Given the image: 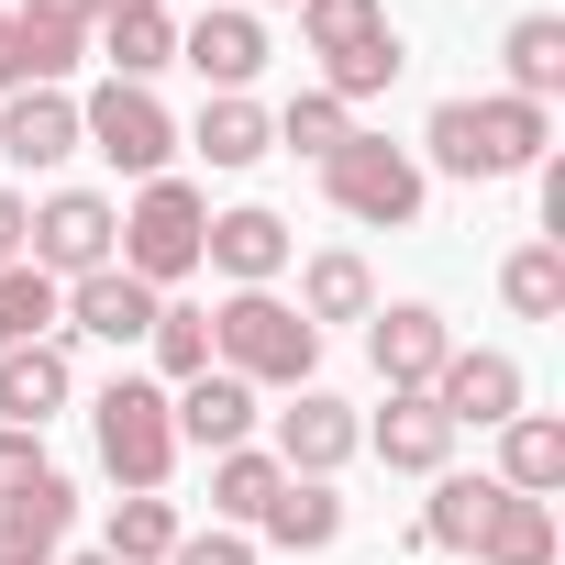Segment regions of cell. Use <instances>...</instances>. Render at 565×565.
I'll list each match as a JSON object with an SVG mask.
<instances>
[{
    "label": "cell",
    "mask_w": 565,
    "mask_h": 565,
    "mask_svg": "<svg viewBox=\"0 0 565 565\" xmlns=\"http://www.w3.org/2000/svg\"><path fill=\"white\" fill-rule=\"evenodd\" d=\"M23 233H34V200L0 189V266H23Z\"/></svg>",
    "instance_id": "74e56055"
},
{
    "label": "cell",
    "mask_w": 565,
    "mask_h": 565,
    "mask_svg": "<svg viewBox=\"0 0 565 565\" xmlns=\"http://www.w3.org/2000/svg\"><path fill=\"white\" fill-rule=\"evenodd\" d=\"M89 56H100L122 89H156V67H178V23H167V12H111Z\"/></svg>",
    "instance_id": "603a6c76"
},
{
    "label": "cell",
    "mask_w": 565,
    "mask_h": 565,
    "mask_svg": "<svg viewBox=\"0 0 565 565\" xmlns=\"http://www.w3.org/2000/svg\"><path fill=\"white\" fill-rule=\"evenodd\" d=\"M499 300H510L521 322H565V244H521V255L499 266Z\"/></svg>",
    "instance_id": "f546056e"
},
{
    "label": "cell",
    "mask_w": 565,
    "mask_h": 565,
    "mask_svg": "<svg viewBox=\"0 0 565 565\" xmlns=\"http://www.w3.org/2000/svg\"><path fill=\"white\" fill-rule=\"evenodd\" d=\"M178 67H200V89H211V100H233V89L266 67V23L244 12V0H233V12H200V23L178 34Z\"/></svg>",
    "instance_id": "4fadbf2b"
},
{
    "label": "cell",
    "mask_w": 565,
    "mask_h": 565,
    "mask_svg": "<svg viewBox=\"0 0 565 565\" xmlns=\"http://www.w3.org/2000/svg\"><path fill=\"white\" fill-rule=\"evenodd\" d=\"M178 532H189V521H178L167 499H111L100 554H111V565H167V554H178Z\"/></svg>",
    "instance_id": "f1b7e54d"
},
{
    "label": "cell",
    "mask_w": 565,
    "mask_h": 565,
    "mask_svg": "<svg viewBox=\"0 0 565 565\" xmlns=\"http://www.w3.org/2000/svg\"><path fill=\"white\" fill-rule=\"evenodd\" d=\"M56 311H67V289H56L45 266H0V355H12V344H45Z\"/></svg>",
    "instance_id": "83f0119b"
},
{
    "label": "cell",
    "mask_w": 565,
    "mask_h": 565,
    "mask_svg": "<svg viewBox=\"0 0 565 565\" xmlns=\"http://www.w3.org/2000/svg\"><path fill=\"white\" fill-rule=\"evenodd\" d=\"M266 134H277V145H289V156H311V167H322V156H333V145L355 134V111H344L333 89H300L289 111H266Z\"/></svg>",
    "instance_id": "1f68e13d"
},
{
    "label": "cell",
    "mask_w": 565,
    "mask_h": 565,
    "mask_svg": "<svg viewBox=\"0 0 565 565\" xmlns=\"http://www.w3.org/2000/svg\"><path fill=\"white\" fill-rule=\"evenodd\" d=\"M56 322L89 333V344H145V333H156V289L122 277V266H89V277H67V311H56Z\"/></svg>",
    "instance_id": "7c38bea8"
},
{
    "label": "cell",
    "mask_w": 565,
    "mask_h": 565,
    "mask_svg": "<svg viewBox=\"0 0 565 565\" xmlns=\"http://www.w3.org/2000/svg\"><path fill=\"white\" fill-rule=\"evenodd\" d=\"M366 355H377L388 388H433L444 355H455V322L433 300H388V311H366Z\"/></svg>",
    "instance_id": "30bf717a"
},
{
    "label": "cell",
    "mask_w": 565,
    "mask_h": 565,
    "mask_svg": "<svg viewBox=\"0 0 565 565\" xmlns=\"http://www.w3.org/2000/svg\"><path fill=\"white\" fill-rule=\"evenodd\" d=\"M200 233H211V200H200L189 178H145V200L122 211L111 266H122V277H145V289H178V277L200 266Z\"/></svg>",
    "instance_id": "5b68a950"
},
{
    "label": "cell",
    "mask_w": 565,
    "mask_h": 565,
    "mask_svg": "<svg viewBox=\"0 0 565 565\" xmlns=\"http://www.w3.org/2000/svg\"><path fill=\"white\" fill-rule=\"evenodd\" d=\"M499 488L510 499H554L565 488V422L554 411H510L499 422Z\"/></svg>",
    "instance_id": "ac0fdd59"
},
{
    "label": "cell",
    "mask_w": 565,
    "mask_h": 565,
    "mask_svg": "<svg viewBox=\"0 0 565 565\" xmlns=\"http://www.w3.org/2000/svg\"><path fill=\"white\" fill-rule=\"evenodd\" d=\"M67 521H78V488H67V477H45V488H23V499H0V565H56Z\"/></svg>",
    "instance_id": "d6986e66"
},
{
    "label": "cell",
    "mask_w": 565,
    "mask_h": 565,
    "mask_svg": "<svg viewBox=\"0 0 565 565\" xmlns=\"http://www.w3.org/2000/svg\"><path fill=\"white\" fill-rule=\"evenodd\" d=\"M56 466H45V433H12L0 422V499H23V488H45Z\"/></svg>",
    "instance_id": "e575fe53"
},
{
    "label": "cell",
    "mask_w": 565,
    "mask_h": 565,
    "mask_svg": "<svg viewBox=\"0 0 565 565\" xmlns=\"http://www.w3.org/2000/svg\"><path fill=\"white\" fill-rule=\"evenodd\" d=\"M277 466H289V477H344L355 455H366V422L333 399V388H300L289 411H277V444H266Z\"/></svg>",
    "instance_id": "ba28073f"
},
{
    "label": "cell",
    "mask_w": 565,
    "mask_h": 565,
    "mask_svg": "<svg viewBox=\"0 0 565 565\" xmlns=\"http://www.w3.org/2000/svg\"><path fill=\"white\" fill-rule=\"evenodd\" d=\"M23 89V67H12V12H0V100Z\"/></svg>",
    "instance_id": "f35d334b"
},
{
    "label": "cell",
    "mask_w": 565,
    "mask_h": 565,
    "mask_svg": "<svg viewBox=\"0 0 565 565\" xmlns=\"http://www.w3.org/2000/svg\"><path fill=\"white\" fill-rule=\"evenodd\" d=\"M56 565H111V554H56Z\"/></svg>",
    "instance_id": "60d3db41"
},
{
    "label": "cell",
    "mask_w": 565,
    "mask_h": 565,
    "mask_svg": "<svg viewBox=\"0 0 565 565\" xmlns=\"http://www.w3.org/2000/svg\"><path fill=\"white\" fill-rule=\"evenodd\" d=\"M266 543H289V554H322V543H344V499H333V477H289L266 499V521H255Z\"/></svg>",
    "instance_id": "44dd1931"
},
{
    "label": "cell",
    "mask_w": 565,
    "mask_h": 565,
    "mask_svg": "<svg viewBox=\"0 0 565 565\" xmlns=\"http://www.w3.org/2000/svg\"><path fill=\"white\" fill-rule=\"evenodd\" d=\"M211 366L222 377H244L255 399L266 388H311V366H322V333L277 300V289H233L222 311H211Z\"/></svg>",
    "instance_id": "7a4b0ae2"
},
{
    "label": "cell",
    "mask_w": 565,
    "mask_h": 565,
    "mask_svg": "<svg viewBox=\"0 0 565 565\" xmlns=\"http://www.w3.org/2000/svg\"><path fill=\"white\" fill-rule=\"evenodd\" d=\"M167 565H255V543L211 521V532H178V554H167Z\"/></svg>",
    "instance_id": "d590c367"
},
{
    "label": "cell",
    "mask_w": 565,
    "mask_h": 565,
    "mask_svg": "<svg viewBox=\"0 0 565 565\" xmlns=\"http://www.w3.org/2000/svg\"><path fill=\"white\" fill-rule=\"evenodd\" d=\"M23 23H56V34H100V0H23Z\"/></svg>",
    "instance_id": "8d00e7d4"
},
{
    "label": "cell",
    "mask_w": 565,
    "mask_h": 565,
    "mask_svg": "<svg viewBox=\"0 0 565 565\" xmlns=\"http://www.w3.org/2000/svg\"><path fill=\"white\" fill-rule=\"evenodd\" d=\"M289 488V466H277L266 444H233V455H211V521L222 532H244V521H266V499Z\"/></svg>",
    "instance_id": "7402d4cb"
},
{
    "label": "cell",
    "mask_w": 565,
    "mask_h": 565,
    "mask_svg": "<svg viewBox=\"0 0 565 565\" xmlns=\"http://www.w3.org/2000/svg\"><path fill=\"white\" fill-rule=\"evenodd\" d=\"M189 156H211V167H255V156H277V134H266V111L233 89V100H200V122H189Z\"/></svg>",
    "instance_id": "484cf974"
},
{
    "label": "cell",
    "mask_w": 565,
    "mask_h": 565,
    "mask_svg": "<svg viewBox=\"0 0 565 565\" xmlns=\"http://www.w3.org/2000/svg\"><path fill=\"white\" fill-rule=\"evenodd\" d=\"M200 266H222L233 289H277V266H289V222H277L266 200H233V211H211Z\"/></svg>",
    "instance_id": "8fae6325"
},
{
    "label": "cell",
    "mask_w": 565,
    "mask_h": 565,
    "mask_svg": "<svg viewBox=\"0 0 565 565\" xmlns=\"http://www.w3.org/2000/svg\"><path fill=\"white\" fill-rule=\"evenodd\" d=\"M78 145H89V156H111L122 178H167V156H178V122H167V100H156V89H122V78H100V89L78 100Z\"/></svg>",
    "instance_id": "8992f818"
},
{
    "label": "cell",
    "mask_w": 565,
    "mask_h": 565,
    "mask_svg": "<svg viewBox=\"0 0 565 565\" xmlns=\"http://www.w3.org/2000/svg\"><path fill=\"white\" fill-rule=\"evenodd\" d=\"M111 244H122V211H111L100 189H56V200H34V233H23V266H45L56 289H67V277L111 266Z\"/></svg>",
    "instance_id": "52a82bcc"
},
{
    "label": "cell",
    "mask_w": 565,
    "mask_h": 565,
    "mask_svg": "<svg viewBox=\"0 0 565 565\" xmlns=\"http://www.w3.org/2000/svg\"><path fill=\"white\" fill-rule=\"evenodd\" d=\"M0 156L12 167H67L78 156V100L67 89H12L0 100Z\"/></svg>",
    "instance_id": "e0dca14e"
},
{
    "label": "cell",
    "mask_w": 565,
    "mask_h": 565,
    "mask_svg": "<svg viewBox=\"0 0 565 565\" xmlns=\"http://www.w3.org/2000/svg\"><path fill=\"white\" fill-rule=\"evenodd\" d=\"M488 510H499V477H433V510H422V543L433 554H477V532H488Z\"/></svg>",
    "instance_id": "d4e9b609"
},
{
    "label": "cell",
    "mask_w": 565,
    "mask_h": 565,
    "mask_svg": "<svg viewBox=\"0 0 565 565\" xmlns=\"http://www.w3.org/2000/svg\"><path fill=\"white\" fill-rule=\"evenodd\" d=\"M399 67H411V56H399V23H388V34H366V45H344V56H322V89H333V100L355 111V100H377V89H388Z\"/></svg>",
    "instance_id": "d6a6232c"
},
{
    "label": "cell",
    "mask_w": 565,
    "mask_h": 565,
    "mask_svg": "<svg viewBox=\"0 0 565 565\" xmlns=\"http://www.w3.org/2000/svg\"><path fill=\"white\" fill-rule=\"evenodd\" d=\"M167 422H178V444H200V455H233V444H255V388L211 366V377L167 388Z\"/></svg>",
    "instance_id": "9a60e30c"
},
{
    "label": "cell",
    "mask_w": 565,
    "mask_h": 565,
    "mask_svg": "<svg viewBox=\"0 0 565 565\" xmlns=\"http://www.w3.org/2000/svg\"><path fill=\"white\" fill-rule=\"evenodd\" d=\"M499 56H510V100H543L554 111V89H565V12H521L499 34Z\"/></svg>",
    "instance_id": "cb8c5ba5"
},
{
    "label": "cell",
    "mask_w": 565,
    "mask_h": 565,
    "mask_svg": "<svg viewBox=\"0 0 565 565\" xmlns=\"http://www.w3.org/2000/svg\"><path fill=\"white\" fill-rule=\"evenodd\" d=\"M111 12H167V0H100V23H111Z\"/></svg>",
    "instance_id": "ab89813d"
},
{
    "label": "cell",
    "mask_w": 565,
    "mask_h": 565,
    "mask_svg": "<svg viewBox=\"0 0 565 565\" xmlns=\"http://www.w3.org/2000/svg\"><path fill=\"white\" fill-rule=\"evenodd\" d=\"M422 399H433L455 433H499V422L521 411V366H510L499 344H455V355H444V377H433Z\"/></svg>",
    "instance_id": "9c48e42d"
},
{
    "label": "cell",
    "mask_w": 565,
    "mask_h": 565,
    "mask_svg": "<svg viewBox=\"0 0 565 565\" xmlns=\"http://www.w3.org/2000/svg\"><path fill=\"white\" fill-rule=\"evenodd\" d=\"M366 455H377V466H399V477H444V455H455V422H444L422 388H388V411L366 422Z\"/></svg>",
    "instance_id": "2e32d148"
},
{
    "label": "cell",
    "mask_w": 565,
    "mask_h": 565,
    "mask_svg": "<svg viewBox=\"0 0 565 565\" xmlns=\"http://www.w3.org/2000/svg\"><path fill=\"white\" fill-rule=\"evenodd\" d=\"M244 12H266V0H244Z\"/></svg>",
    "instance_id": "b9f144b4"
},
{
    "label": "cell",
    "mask_w": 565,
    "mask_h": 565,
    "mask_svg": "<svg viewBox=\"0 0 565 565\" xmlns=\"http://www.w3.org/2000/svg\"><path fill=\"white\" fill-rule=\"evenodd\" d=\"M422 145H433L444 178L488 189V178H532V167L554 156V111H543V100H510V89H488V100H433Z\"/></svg>",
    "instance_id": "6da1fadb"
},
{
    "label": "cell",
    "mask_w": 565,
    "mask_h": 565,
    "mask_svg": "<svg viewBox=\"0 0 565 565\" xmlns=\"http://www.w3.org/2000/svg\"><path fill=\"white\" fill-rule=\"evenodd\" d=\"M422 156L411 145H388V134H344L333 156H322V200L344 211V222H366V233H411L422 222Z\"/></svg>",
    "instance_id": "3957f363"
},
{
    "label": "cell",
    "mask_w": 565,
    "mask_h": 565,
    "mask_svg": "<svg viewBox=\"0 0 565 565\" xmlns=\"http://www.w3.org/2000/svg\"><path fill=\"white\" fill-rule=\"evenodd\" d=\"M366 34H388V0H300V45L311 56H344Z\"/></svg>",
    "instance_id": "836d02e7"
},
{
    "label": "cell",
    "mask_w": 565,
    "mask_h": 565,
    "mask_svg": "<svg viewBox=\"0 0 565 565\" xmlns=\"http://www.w3.org/2000/svg\"><path fill=\"white\" fill-rule=\"evenodd\" d=\"M145 355H156V377H211V311H189V300H156V333H145Z\"/></svg>",
    "instance_id": "4dcf8cb0"
},
{
    "label": "cell",
    "mask_w": 565,
    "mask_h": 565,
    "mask_svg": "<svg viewBox=\"0 0 565 565\" xmlns=\"http://www.w3.org/2000/svg\"><path fill=\"white\" fill-rule=\"evenodd\" d=\"M89 433H100V466L122 477V499H156L167 488V466H178V422H167V377H111L100 399H89Z\"/></svg>",
    "instance_id": "277c9868"
},
{
    "label": "cell",
    "mask_w": 565,
    "mask_h": 565,
    "mask_svg": "<svg viewBox=\"0 0 565 565\" xmlns=\"http://www.w3.org/2000/svg\"><path fill=\"white\" fill-rule=\"evenodd\" d=\"M377 311V277H366V255L355 244H322L311 266H300V322L322 333V322H366Z\"/></svg>",
    "instance_id": "ffe728a7"
},
{
    "label": "cell",
    "mask_w": 565,
    "mask_h": 565,
    "mask_svg": "<svg viewBox=\"0 0 565 565\" xmlns=\"http://www.w3.org/2000/svg\"><path fill=\"white\" fill-rule=\"evenodd\" d=\"M477 565H554V499H510L499 488V510L477 532Z\"/></svg>",
    "instance_id": "4316f807"
},
{
    "label": "cell",
    "mask_w": 565,
    "mask_h": 565,
    "mask_svg": "<svg viewBox=\"0 0 565 565\" xmlns=\"http://www.w3.org/2000/svg\"><path fill=\"white\" fill-rule=\"evenodd\" d=\"M67 399H78V366H67V344H56V333L0 355V422H12V433H45Z\"/></svg>",
    "instance_id": "5bb4252c"
}]
</instances>
